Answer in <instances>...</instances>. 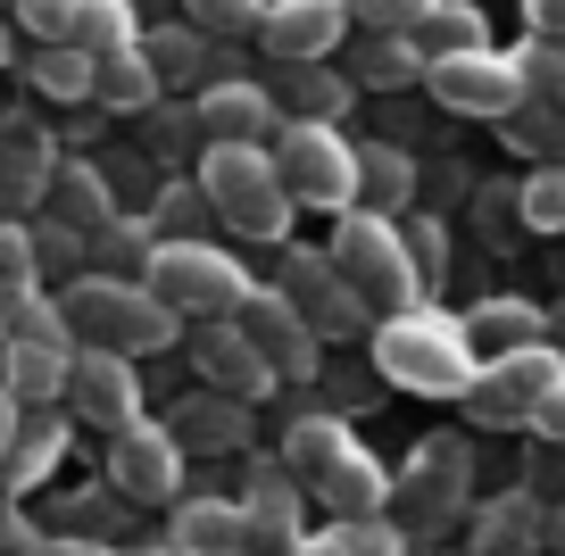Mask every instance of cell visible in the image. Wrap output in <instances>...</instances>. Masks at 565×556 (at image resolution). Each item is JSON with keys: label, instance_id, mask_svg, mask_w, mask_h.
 Wrapping results in <instances>:
<instances>
[{"label": "cell", "instance_id": "51", "mask_svg": "<svg viewBox=\"0 0 565 556\" xmlns=\"http://www.w3.org/2000/svg\"><path fill=\"white\" fill-rule=\"evenodd\" d=\"M291 556H350V539H341V523H333V532H317V539H300V548H291Z\"/></svg>", "mask_w": 565, "mask_h": 556}, {"label": "cell", "instance_id": "26", "mask_svg": "<svg viewBox=\"0 0 565 556\" xmlns=\"http://www.w3.org/2000/svg\"><path fill=\"white\" fill-rule=\"evenodd\" d=\"M407 200H416V158L399 141H358V209L407 216Z\"/></svg>", "mask_w": 565, "mask_h": 556}, {"label": "cell", "instance_id": "30", "mask_svg": "<svg viewBox=\"0 0 565 556\" xmlns=\"http://www.w3.org/2000/svg\"><path fill=\"white\" fill-rule=\"evenodd\" d=\"M58 457H67V416L34 407V416L18 424V449H9V473H0V490H34V482H51Z\"/></svg>", "mask_w": 565, "mask_h": 556}, {"label": "cell", "instance_id": "31", "mask_svg": "<svg viewBox=\"0 0 565 556\" xmlns=\"http://www.w3.org/2000/svg\"><path fill=\"white\" fill-rule=\"evenodd\" d=\"M42 299V258H34V233L25 225H0V341L18 332V316Z\"/></svg>", "mask_w": 565, "mask_h": 556}, {"label": "cell", "instance_id": "43", "mask_svg": "<svg viewBox=\"0 0 565 556\" xmlns=\"http://www.w3.org/2000/svg\"><path fill=\"white\" fill-rule=\"evenodd\" d=\"M75 9L84 0H18V25L34 42H75Z\"/></svg>", "mask_w": 565, "mask_h": 556}, {"label": "cell", "instance_id": "23", "mask_svg": "<svg viewBox=\"0 0 565 556\" xmlns=\"http://www.w3.org/2000/svg\"><path fill=\"white\" fill-rule=\"evenodd\" d=\"M167 432L183 440V457H225V449H249V399H225V391H200L192 407H175Z\"/></svg>", "mask_w": 565, "mask_h": 556}, {"label": "cell", "instance_id": "15", "mask_svg": "<svg viewBox=\"0 0 565 556\" xmlns=\"http://www.w3.org/2000/svg\"><path fill=\"white\" fill-rule=\"evenodd\" d=\"M183 349H192L200 383H209V391H225V399H249V407H258L266 391H275L266 357L249 349V332L233 324V316H209V324H192V332H183Z\"/></svg>", "mask_w": 565, "mask_h": 556}, {"label": "cell", "instance_id": "25", "mask_svg": "<svg viewBox=\"0 0 565 556\" xmlns=\"http://www.w3.org/2000/svg\"><path fill=\"white\" fill-rule=\"evenodd\" d=\"M92 100L117 108V117L159 108V67H150V51H141V42H125V51H100V58H92Z\"/></svg>", "mask_w": 565, "mask_h": 556}, {"label": "cell", "instance_id": "21", "mask_svg": "<svg viewBox=\"0 0 565 556\" xmlns=\"http://www.w3.org/2000/svg\"><path fill=\"white\" fill-rule=\"evenodd\" d=\"M51 225H67V233H100V225H117V192H108V174L92 167V158H58V174H51Z\"/></svg>", "mask_w": 565, "mask_h": 556}, {"label": "cell", "instance_id": "6", "mask_svg": "<svg viewBox=\"0 0 565 556\" xmlns=\"http://www.w3.org/2000/svg\"><path fill=\"white\" fill-rule=\"evenodd\" d=\"M275 174H282V192H291V209H358V141L341 133V125H282L275 141Z\"/></svg>", "mask_w": 565, "mask_h": 556}, {"label": "cell", "instance_id": "10", "mask_svg": "<svg viewBox=\"0 0 565 556\" xmlns=\"http://www.w3.org/2000/svg\"><path fill=\"white\" fill-rule=\"evenodd\" d=\"M275 291L308 316V332H317V341H358V332H374V308L341 282V266L324 258V249H291Z\"/></svg>", "mask_w": 565, "mask_h": 556}, {"label": "cell", "instance_id": "7", "mask_svg": "<svg viewBox=\"0 0 565 556\" xmlns=\"http://www.w3.org/2000/svg\"><path fill=\"white\" fill-rule=\"evenodd\" d=\"M557 383H565V357L548 341H532V349H508V357H482L475 391H466L458 407L482 424V432H515V424L532 432V416H541V399Z\"/></svg>", "mask_w": 565, "mask_h": 556}, {"label": "cell", "instance_id": "41", "mask_svg": "<svg viewBox=\"0 0 565 556\" xmlns=\"http://www.w3.org/2000/svg\"><path fill=\"white\" fill-rule=\"evenodd\" d=\"M424 34L441 42V51H491V42H482V9H475V0H441ZM424 34H416V42H424Z\"/></svg>", "mask_w": 565, "mask_h": 556}, {"label": "cell", "instance_id": "42", "mask_svg": "<svg viewBox=\"0 0 565 556\" xmlns=\"http://www.w3.org/2000/svg\"><path fill=\"white\" fill-rule=\"evenodd\" d=\"M25 233H34V258H42V275H67V266H84V258H92V242H84V233L51 225V216H42V225H25Z\"/></svg>", "mask_w": 565, "mask_h": 556}, {"label": "cell", "instance_id": "45", "mask_svg": "<svg viewBox=\"0 0 565 556\" xmlns=\"http://www.w3.org/2000/svg\"><path fill=\"white\" fill-rule=\"evenodd\" d=\"M341 539H350V556H407V532L391 515H366V523H341Z\"/></svg>", "mask_w": 565, "mask_h": 556}, {"label": "cell", "instance_id": "44", "mask_svg": "<svg viewBox=\"0 0 565 556\" xmlns=\"http://www.w3.org/2000/svg\"><path fill=\"white\" fill-rule=\"evenodd\" d=\"M399 233H407V258H416V275L433 282V275L449 266V233L433 225V216H399Z\"/></svg>", "mask_w": 565, "mask_h": 556}, {"label": "cell", "instance_id": "33", "mask_svg": "<svg viewBox=\"0 0 565 556\" xmlns=\"http://www.w3.org/2000/svg\"><path fill=\"white\" fill-rule=\"evenodd\" d=\"M25 84H34L42 100H92V51H75V42H42L34 67H25Z\"/></svg>", "mask_w": 565, "mask_h": 556}, {"label": "cell", "instance_id": "4", "mask_svg": "<svg viewBox=\"0 0 565 556\" xmlns=\"http://www.w3.org/2000/svg\"><path fill=\"white\" fill-rule=\"evenodd\" d=\"M324 258L341 266V282H350V291L366 299L374 316H399V308H416V299H424V275H416V258H407L399 216L341 209V216H333V242H324Z\"/></svg>", "mask_w": 565, "mask_h": 556}, {"label": "cell", "instance_id": "20", "mask_svg": "<svg viewBox=\"0 0 565 556\" xmlns=\"http://www.w3.org/2000/svg\"><path fill=\"white\" fill-rule=\"evenodd\" d=\"M275 108H282V125H341V108L358 100V84L350 75H333L324 58H300V67H275Z\"/></svg>", "mask_w": 565, "mask_h": 556}, {"label": "cell", "instance_id": "49", "mask_svg": "<svg viewBox=\"0 0 565 556\" xmlns=\"http://www.w3.org/2000/svg\"><path fill=\"white\" fill-rule=\"evenodd\" d=\"M18 424H25V407L0 391V473H9V449H18Z\"/></svg>", "mask_w": 565, "mask_h": 556}, {"label": "cell", "instance_id": "14", "mask_svg": "<svg viewBox=\"0 0 565 556\" xmlns=\"http://www.w3.org/2000/svg\"><path fill=\"white\" fill-rule=\"evenodd\" d=\"M350 34H358L350 0H266V18H258V42H266V58H275V67L333 58Z\"/></svg>", "mask_w": 565, "mask_h": 556}, {"label": "cell", "instance_id": "35", "mask_svg": "<svg viewBox=\"0 0 565 556\" xmlns=\"http://www.w3.org/2000/svg\"><path fill=\"white\" fill-rule=\"evenodd\" d=\"M125 42H141V18H134V0H84L75 9V51H125Z\"/></svg>", "mask_w": 565, "mask_h": 556}, {"label": "cell", "instance_id": "3", "mask_svg": "<svg viewBox=\"0 0 565 556\" xmlns=\"http://www.w3.org/2000/svg\"><path fill=\"white\" fill-rule=\"evenodd\" d=\"M200 192H209L216 225H233L242 242H282L291 216H300L275 174V150H249V141H209L200 150Z\"/></svg>", "mask_w": 565, "mask_h": 556}, {"label": "cell", "instance_id": "34", "mask_svg": "<svg viewBox=\"0 0 565 556\" xmlns=\"http://www.w3.org/2000/svg\"><path fill=\"white\" fill-rule=\"evenodd\" d=\"M358 92L366 84H424V51L407 34H366V51H358Z\"/></svg>", "mask_w": 565, "mask_h": 556}, {"label": "cell", "instance_id": "5", "mask_svg": "<svg viewBox=\"0 0 565 556\" xmlns=\"http://www.w3.org/2000/svg\"><path fill=\"white\" fill-rule=\"evenodd\" d=\"M141 282H150V291H159L183 324L242 316V299L258 291V282H249V266L233 258V249H216V242H159V258H150V275H141Z\"/></svg>", "mask_w": 565, "mask_h": 556}, {"label": "cell", "instance_id": "2", "mask_svg": "<svg viewBox=\"0 0 565 556\" xmlns=\"http://www.w3.org/2000/svg\"><path fill=\"white\" fill-rule=\"evenodd\" d=\"M67 308L75 349H117V357H150V349H175L183 341V316L167 308L150 282H125V275H75L58 291Z\"/></svg>", "mask_w": 565, "mask_h": 556}, {"label": "cell", "instance_id": "36", "mask_svg": "<svg viewBox=\"0 0 565 556\" xmlns=\"http://www.w3.org/2000/svg\"><path fill=\"white\" fill-rule=\"evenodd\" d=\"M515 216H524L532 233H565V167H557V158L515 183Z\"/></svg>", "mask_w": 565, "mask_h": 556}, {"label": "cell", "instance_id": "37", "mask_svg": "<svg viewBox=\"0 0 565 556\" xmlns=\"http://www.w3.org/2000/svg\"><path fill=\"white\" fill-rule=\"evenodd\" d=\"M508 58H515V84H524V100H557V92H565V42L524 34Z\"/></svg>", "mask_w": 565, "mask_h": 556}, {"label": "cell", "instance_id": "32", "mask_svg": "<svg viewBox=\"0 0 565 556\" xmlns=\"http://www.w3.org/2000/svg\"><path fill=\"white\" fill-rule=\"evenodd\" d=\"M92 275H125V282H141L150 275V258H159V225L150 216H117V225H100L92 233Z\"/></svg>", "mask_w": 565, "mask_h": 556}, {"label": "cell", "instance_id": "8", "mask_svg": "<svg viewBox=\"0 0 565 556\" xmlns=\"http://www.w3.org/2000/svg\"><path fill=\"white\" fill-rule=\"evenodd\" d=\"M424 92L449 108V117H491L508 125L524 108V84H515L508 51H433L424 58Z\"/></svg>", "mask_w": 565, "mask_h": 556}, {"label": "cell", "instance_id": "19", "mask_svg": "<svg viewBox=\"0 0 565 556\" xmlns=\"http://www.w3.org/2000/svg\"><path fill=\"white\" fill-rule=\"evenodd\" d=\"M67 365L75 349H51V341H0V391L34 416V407H67Z\"/></svg>", "mask_w": 565, "mask_h": 556}, {"label": "cell", "instance_id": "9", "mask_svg": "<svg viewBox=\"0 0 565 556\" xmlns=\"http://www.w3.org/2000/svg\"><path fill=\"white\" fill-rule=\"evenodd\" d=\"M458 506H466V449L458 440H424V449L407 457V473L391 482V523L416 539V532L458 523Z\"/></svg>", "mask_w": 565, "mask_h": 556}, {"label": "cell", "instance_id": "46", "mask_svg": "<svg viewBox=\"0 0 565 556\" xmlns=\"http://www.w3.org/2000/svg\"><path fill=\"white\" fill-rule=\"evenodd\" d=\"M141 51H150V67H159V84H167V75H183L200 58V42L192 34H159V42H141Z\"/></svg>", "mask_w": 565, "mask_h": 556}, {"label": "cell", "instance_id": "54", "mask_svg": "<svg viewBox=\"0 0 565 556\" xmlns=\"http://www.w3.org/2000/svg\"><path fill=\"white\" fill-rule=\"evenodd\" d=\"M557 108H565V92H557Z\"/></svg>", "mask_w": 565, "mask_h": 556}, {"label": "cell", "instance_id": "52", "mask_svg": "<svg viewBox=\"0 0 565 556\" xmlns=\"http://www.w3.org/2000/svg\"><path fill=\"white\" fill-rule=\"evenodd\" d=\"M9 58H18V25L0 18V67H9Z\"/></svg>", "mask_w": 565, "mask_h": 556}, {"label": "cell", "instance_id": "48", "mask_svg": "<svg viewBox=\"0 0 565 556\" xmlns=\"http://www.w3.org/2000/svg\"><path fill=\"white\" fill-rule=\"evenodd\" d=\"M524 25L548 42H565V0H524Z\"/></svg>", "mask_w": 565, "mask_h": 556}, {"label": "cell", "instance_id": "24", "mask_svg": "<svg viewBox=\"0 0 565 556\" xmlns=\"http://www.w3.org/2000/svg\"><path fill=\"white\" fill-rule=\"evenodd\" d=\"M175 548L183 556H249L242 499H183L175 506Z\"/></svg>", "mask_w": 565, "mask_h": 556}, {"label": "cell", "instance_id": "39", "mask_svg": "<svg viewBox=\"0 0 565 556\" xmlns=\"http://www.w3.org/2000/svg\"><path fill=\"white\" fill-rule=\"evenodd\" d=\"M433 9H441V0H350L358 34H407V42L433 25Z\"/></svg>", "mask_w": 565, "mask_h": 556}, {"label": "cell", "instance_id": "11", "mask_svg": "<svg viewBox=\"0 0 565 556\" xmlns=\"http://www.w3.org/2000/svg\"><path fill=\"white\" fill-rule=\"evenodd\" d=\"M108 490L134 506H175L183 499V440L167 424H125L108 432Z\"/></svg>", "mask_w": 565, "mask_h": 556}, {"label": "cell", "instance_id": "47", "mask_svg": "<svg viewBox=\"0 0 565 556\" xmlns=\"http://www.w3.org/2000/svg\"><path fill=\"white\" fill-rule=\"evenodd\" d=\"M532 432H541L548 449H565V383H557V391H548V399H541V416H532Z\"/></svg>", "mask_w": 565, "mask_h": 556}, {"label": "cell", "instance_id": "22", "mask_svg": "<svg viewBox=\"0 0 565 556\" xmlns=\"http://www.w3.org/2000/svg\"><path fill=\"white\" fill-rule=\"evenodd\" d=\"M317 499L333 506V523H366V515H391V473H383V457H366V449L333 457V466L317 473Z\"/></svg>", "mask_w": 565, "mask_h": 556}, {"label": "cell", "instance_id": "29", "mask_svg": "<svg viewBox=\"0 0 565 556\" xmlns=\"http://www.w3.org/2000/svg\"><path fill=\"white\" fill-rule=\"evenodd\" d=\"M350 449H358V432L341 416H300L291 432H282V473H291L300 490H317V473L333 466V457H350Z\"/></svg>", "mask_w": 565, "mask_h": 556}, {"label": "cell", "instance_id": "28", "mask_svg": "<svg viewBox=\"0 0 565 556\" xmlns=\"http://www.w3.org/2000/svg\"><path fill=\"white\" fill-rule=\"evenodd\" d=\"M458 324H466V341H475V357H508V349L541 341V308H532V299H482Z\"/></svg>", "mask_w": 565, "mask_h": 556}, {"label": "cell", "instance_id": "17", "mask_svg": "<svg viewBox=\"0 0 565 556\" xmlns=\"http://www.w3.org/2000/svg\"><path fill=\"white\" fill-rule=\"evenodd\" d=\"M300 506L308 490L291 482L282 466H249V490H242V515H249V556H291L300 548Z\"/></svg>", "mask_w": 565, "mask_h": 556}, {"label": "cell", "instance_id": "27", "mask_svg": "<svg viewBox=\"0 0 565 556\" xmlns=\"http://www.w3.org/2000/svg\"><path fill=\"white\" fill-rule=\"evenodd\" d=\"M532 548H541V499H524V490L491 499L466 539V556H532Z\"/></svg>", "mask_w": 565, "mask_h": 556}, {"label": "cell", "instance_id": "12", "mask_svg": "<svg viewBox=\"0 0 565 556\" xmlns=\"http://www.w3.org/2000/svg\"><path fill=\"white\" fill-rule=\"evenodd\" d=\"M233 324L249 332V349L266 357V374H275V383H308V374H317L324 341L308 332V316L291 308V299L275 291V282H258V291L242 299V316H233Z\"/></svg>", "mask_w": 565, "mask_h": 556}, {"label": "cell", "instance_id": "1", "mask_svg": "<svg viewBox=\"0 0 565 556\" xmlns=\"http://www.w3.org/2000/svg\"><path fill=\"white\" fill-rule=\"evenodd\" d=\"M366 349H374V374H383L391 391H407V399H466L475 374H482L466 324L441 316V308H424V299L399 308V316H374Z\"/></svg>", "mask_w": 565, "mask_h": 556}, {"label": "cell", "instance_id": "40", "mask_svg": "<svg viewBox=\"0 0 565 556\" xmlns=\"http://www.w3.org/2000/svg\"><path fill=\"white\" fill-rule=\"evenodd\" d=\"M183 18H192L200 34H216V42H242V34H258L266 0H183Z\"/></svg>", "mask_w": 565, "mask_h": 556}, {"label": "cell", "instance_id": "50", "mask_svg": "<svg viewBox=\"0 0 565 556\" xmlns=\"http://www.w3.org/2000/svg\"><path fill=\"white\" fill-rule=\"evenodd\" d=\"M34 556H117V548H100V539H42Z\"/></svg>", "mask_w": 565, "mask_h": 556}, {"label": "cell", "instance_id": "16", "mask_svg": "<svg viewBox=\"0 0 565 556\" xmlns=\"http://www.w3.org/2000/svg\"><path fill=\"white\" fill-rule=\"evenodd\" d=\"M200 117V141H249V150H266V141L282 133V108L266 84H249V75H225V84H209L192 100Z\"/></svg>", "mask_w": 565, "mask_h": 556}, {"label": "cell", "instance_id": "18", "mask_svg": "<svg viewBox=\"0 0 565 556\" xmlns=\"http://www.w3.org/2000/svg\"><path fill=\"white\" fill-rule=\"evenodd\" d=\"M58 174V141L34 117H0V209H42Z\"/></svg>", "mask_w": 565, "mask_h": 556}, {"label": "cell", "instance_id": "38", "mask_svg": "<svg viewBox=\"0 0 565 556\" xmlns=\"http://www.w3.org/2000/svg\"><path fill=\"white\" fill-rule=\"evenodd\" d=\"M209 192H200V174L192 183H167L159 192V216H150V225H159V242H200V225H209Z\"/></svg>", "mask_w": 565, "mask_h": 556}, {"label": "cell", "instance_id": "53", "mask_svg": "<svg viewBox=\"0 0 565 556\" xmlns=\"http://www.w3.org/2000/svg\"><path fill=\"white\" fill-rule=\"evenodd\" d=\"M159 556H183V548H159Z\"/></svg>", "mask_w": 565, "mask_h": 556}, {"label": "cell", "instance_id": "13", "mask_svg": "<svg viewBox=\"0 0 565 556\" xmlns=\"http://www.w3.org/2000/svg\"><path fill=\"white\" fill-rule=\"evenodd\" d=\"M67 416L92 424V432H125V424H141V374H134V357H117V349H75V365H67Z\"/></svg>", "mask_w": 565, "mask_h": 556}]
</instances>
